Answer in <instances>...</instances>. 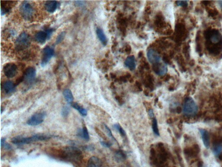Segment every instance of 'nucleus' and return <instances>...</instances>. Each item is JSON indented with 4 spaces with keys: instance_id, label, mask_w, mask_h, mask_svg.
I'll return each instance as SVG.
<instances>
[{
    "instance_id": "f257e3e1",
    "label": "nucleus",
    "mask_w": 222,
    "mask_h": 167,
    "mask_svg": "<svg viewBox=\"0 0 222 167\" xmlns=\"http://www.w3.org/2000/svg\"><path fill=\"white\" fill-rule=\"evenodd\" d=\"M59 156L62 159L79 163L82 162L83 155L81 150L74 146H67L60 150Z\"/></svg>"
},
{
    "instance_id": "f03ea898",
    "label": "nucleus",
    "mask_w": 222,
    "mask_h": 167,
    "mask_svg": "<svg viewBox=\"0 0 222 167\" xmlns=\"http://www.w3.org/2000/svg\"><path fill=\"white\" fill-rule=\"evenodd\" d=\"M30 44L31 38L30 36L27 33H22L16 40V49L19 52L24 51L29 47Z\"/></svg>"
},
{
    "instance_id": "7ed1b4c3",
    "label": "nucleus",
    "mask_w": 222,
    "mask_h": 167,
    "mask_svg": "<svg viewBox=\"0 0 222 167\" xmlns=\"http://www.w3.org/2000/svg\"><path fill=\"white\" fill-rule=\"evenodd\" d=\"M198 107L193 98L187 97L184 101L183 106V112L185 115L192 117L198 113Z\"/></svg>"
},
{
    "instance_id": "20e7f679",
    "label": "nucleus",
    "mask_w": 222,
    "mask_h": 167,
    "mask_svg": "<svg viewBox=\"0 0 222 167\" xmlns=\"http://www.w3.org/2000/svg\"><path fill=\"white\" fill-rule=\"evenodd\" d=\"M20 11L22 17L26 21H31L33 18L34 10L31 4L24 1L20 7Z\"/></svg>"
},
{
    "instance_id": "39448f33",
    "label": "nucleus",
    "mask_w": 222,
    "mask_h": 167,
    "mask_svg": "<svg viewBox=\"0 0 222 167\" xmlns=\"http://www.w3.org/2000/svg\"><path fill=\"white\" fill-rule=\"evenodd\" d=\"M205 36L212 44L216 45H221L222 37L218 31L215 29L209 30L206 32Z\"/></svg>"
},
{
    "instance_id": "423d86ee",
    "label": "nucleus",
    "mask_w": 222,
    "mask_h": 167,
    "mask_svg": "<svg viewBox=\"0 0 222 167\" xmlns=\"http://www.w3.org/2000/svg\"><path fill=\"white\" fill-rule=\"evenodd\" d=\"M36 70L34 67H29L25 70L23 75V81L27 85H29L33 83L35 78Z\"/></svg>"
},
{
    "instance_id": "0eeeda50",
    "label": "nucleus",
    "mask_w": 222,
    "mask_h": 167,
    "mask_svg": "<svg viewBox=\"0 0 222 167\" xmlns=\"http://www.w3.org/2000/svg\"><path fill=\"white\" fill-rule=\"evenodd\" d=\"M54 50L49 46L46 47L43 51L41 65L44 67L49 62L54 54Z\"/></svg>"
},
{
    "instance_id": "6e6552de",
    "label": "nucleus",
    "mask_w": 222,
    "mask_h": 167,
    "mask_svg": "<svg viewBox=\"0 0 222 167\" xmlns=\"http://www.w3.org/2000/svg\"><path fill=\"white\" fill-rule=\"evenodd\" d=\"M37 141L35 135L30 137H24L19 136L12 139L11 142L16 145H23L30 144Z\"/></svg>"
},
{
    "instance_id": "1a4fd4ad",
    "label": "nucleus",
    "mask_w": 222,
    "mask_h": 167,
    "mask_svg": "<svg viewBox=\"0 0 222 167\" xmlns=\"http://www.w3.org/2000/svg\"><path fill=\"white\" fill-rule=\"evenodd\" d=\"M46 116L45 112H39L32 116L27 122V125L30 126H36L40 125L44 121Z\"/></svg>"
},
{
    "instance_id": "9d476101",
    "label": "nucleus",
    "mask_w": 222,
    "mask_h": 167,
    "mask_svg": "<svg viewBox=\"0 0 222 167\" xmlns=\"http://www.w3.org/2000/svg\"><path fill=\"white\" fill-rule=\"evenodd\" d=\"M4 73L8 78H12L17 74V67L15 64L13 63H7L4 67Z\"/></svg>"
},
{
    "instance_id": "9b49d317",
    "label": "nucleus",
    "mask_w": 222,
    "mask_h": 167,
    "mask_svg": "<svg viewBox=\"0 0 222 167\" xmlns=\"http://www.w3.org/2000/svg\"><path fill=\"white\" fill-rule=\"evenodd\" d=\"M147 57L150 62L155 64L160 63L161 57L158 53L153 49H150L147 52Z\"/></svg>"
},
{
    "instance_id": "f8f14e48",
    "label": "nucleus",
    "mask_w": 222,
    "mask_h": 167,
    "mask_svg": "<svg viewBox=\"0 0 222 167\" xmlns=\"http://www.w3.org/2000/svg\"><path fill=\"white\" fill-rule=\"evenodd\" d=\"M15 1H1V14L5 15L8 13L16 4Z\"/></svg>"
},
{
    "instance_id": "ddd939ff",
    "label": "nucleus",
    "mask_w": 222,
    "mask_h": 167,
    "mask_svg": "<svg viewBox=\"0 0 222 167\" xmlns=\"http://www.w3.org/2000/svg\"><path fill=\"white\" fill-rule=\"evenodd\" d=\"M153 69L154 72L160 76H163L167 71V66L165 64L158 63L154 64Z\"/></svg>"
},
{
    "instance_id": "4468645a",
    "label": "nucleus",
    "mask_w": 222,
    "mask_h": 167,
    "mask_svg": "<svg viewBox=\"0 0 222 167\" xmlns=\"http://www.w3.org/2000/svg\"><path fill=\"white\" fill-rule=\"evenodd\" d=\"M204 145L207 149H209L210 146V135L207 130L204 129H199Z\"/></svg>"
},
{
    "instance_id": "2eb2a0df",
    "label": "nucleus",
    "mask_w": 222,
    "mask_h": 167,
    "mask_svg": "<svg viewBox=\"0 0 222 167\" xmlns=\"http://www.w3.org/2000/svg\"><path fill=\"white\" fill-rule=\"evenodd\" d=\"M212 150L215 156H219L221 155L222 151V145L220 140L215 139L213 143Z\"/></svg>"
},
{
    "instance_id": "dca6fc26",
    "label": "nucleus",
    "mask_w": 222,
    "mask_h": 167,
    "mask_svg": "<svg viewBox=\"0 0 222 167\" xmlns=\"http://www.w3.org/2000/svg\"><path fill=\"white\" fill-rule=\"evenodd\" d=\"M87 167H104L103 162L99 158L93 156L90 158L87 164Z\"/></svg>"
},
{
    "instance_id": "f3484780",
    "label": "nucleus",
    "mask_w": 222,
    "mask_h": 167,
    "mask_svg": "<svg viewBox=\"0 0 222 167\" xmlns=\"http://www.w3.org/2000/svg\"><path fill=\"white\" fill-rule=\"evenodd\" d=\"M15 84L12 81H6L3 84V88L6 94H10L13 93L15 89Z\"/></svg>"
},
{
    "instance_id": "a211bd4d",
    "label": "nucleus",
    "mask_w": 222,
    "mask_h": 167,
    "mask_svg": "<svg viewBox=\"0 0 222 167\" xmlns=\"http://www.w3.org/2000/svg\"><path fill=\"white\" fill-rule=\"evenodd\" d=\"M46 10L49 13H53L56 10L58 6L56 1H48L46 2L45 3Z\"/></svg>"
},
{
    "instance_id": "6ab92c4d",
    "label": "nucleus",
    "mask_w": 222,
    "mask_h": 167,
    "mask_svg": "<svg viewBox=\"0 0 222 167\" xmlns=\"http://www.w3.org/2000/svg\"><path fill=\"white\" fill-rule=\"evenodd\" d=\"M125 65L131 70H134L136 68L135 57L133 55L128 56L125 61Z\"/></svg>"
},
{
    "instance_id": "aec40b11",
    "label": "nucleus",
    "mask_w": 222,
    "mask_h": 167,
    "mask_svg": "<svg viewBox=\"0 0 222 167\" xmlns=\"http://www.w3.org/2000/svg\"><path fill=\"white\" fill-rule=\"evenodd\" d=\"M35 38L39 43L43 44L47 38V34L45 31H40L36 34Z\"/></svg>"
},
{
    "instance_id": "412c9836",
    "label": "nucleus",
    "mask_w": 222,
    "mask_h": 167,
    "mask_svg": "<svg viewBox=\"0 0 222 167\" xmlns=\"http://www.w3.org/2000/svg\"><path fill=\"white\" fill-rule=\"evenodd\" d=\"M96 32H97V36L102 43L104 45H106L107 43V39L103 30L100 28H97Z\"/></svg>"
},
{
    "instance_id": "4be33fe9",
    "label": "nucleus",
    "mask_w": 222,
    "mask_h": 167,
    "mask_svg": "<svg viewBox=\"0 0 222 167\" xmlns=\"http://www.w3.org/2000/svg\"><path fill=\"white\" fill-rule=\"evenodd\" d=\"M126 155L122 150H119L115 153V158L118 162H122L126 159Z\"/></svg>"
},
{
    "instance_id": "5701e85b",
    "label": "nucleus",
    "mask_w": 222,
    "mask_h": 167,
    "mask_svg": "<svg viewBox=\"0 0 222 167\" xmlns=\"http://www.w3.org/2000/svg\"><path fill=\"white\" fill-rule=\"evenodd\" d=\"M63 95L64 98L68 103H72L73 102V96L72 91L69 89H65L63 91Z\"/></svg>"
},
{
    "instance_id": "b1692460",
    "label": "nucleus",
    "mask_w": 222,
    "mask_h": 167,
    "mask_svg": "<svg viewBox=\"0 0 222 167\" xmlns=\"http://www.w3.org/2000/svg\"><path fill=\"white\" fill-rule=\"evenodd\" d=\"M72 106L74 109H76V110H77V111H79V113L81 115H83V116H87V112L86 109L81 107L80 104H78V103H76V102L72 103Z\"/></svg>"
},
{
    "instance_id": "393cba45",
    "label": "nucleus",
    "mask_w": 222,
    "mask_h": 167,
    "mask_svg": "<svg viewBox=\"0 0 222 167\" xmlns=\"http://www.w3.org/2000/svg\"><path fill=\"white\" fill-rule=\"evenodd\" d=\"M80 136L81 137L86 140V141H89L90 140V136H89V132L86 126L83 127V129L81 130V132L80 133Z\"/></svg>"
},
{
    "instance_id": "a878e982",
    "label": "nucleus",
    "mask_w": 222,
    "mask_h": 167,
    "mask_svg": "<svg viewBox=\"0 0 222 167\" xmlns=\"http://www.w3.org/2000/svg\"><path fill=\"white\" fill-rule=\"evenodd\" d=\"M152 129L154 134L157 136H160L159 130L157 127V120L155 118H154L152 122Z\"/></svg>"
},
{
    "instance_id": "bb28decb",
    "label": "nucleus",
    "mask_w": 222,
    "mask_h": 167,
    "mask_svg": "<svg viewBox=\"0 0 222 167\" xmlns=\"http://www.w3.org/2000/svg\"><path fill=\"white\" fill-rule=\"evenodd\" d=\"M65 35H66V32L65 31H62L60 33L56 38V44H58L62 42V41L65 38Z\"/></svg>"
},
{
    "instance_id": "cd10ccee",
    "label": "nucleus",
    "mask_w": 222,
    "mask_h": 167,
    "mask_svg": "<svg viewBox=\"0 0 222 167\" xmlns=\"http://www.w3.org/2000/svg\"><path fill=\"white\" fill-rule=\"evenodd\" d=\"M113 128L116 130H118L120 134L122 136H126V133L125 130L122 128L121 126L119 124H115L113 125Z\"/></svg>"
},
{
    "instance_id": "c85d7f7f",
    "label": "nucleus",
    "mask_w": 222,
    "mask_h": 167,
    "mask_svg": "<svg viewBox=\"0 0 222 167\" xmlns=\"http://www.w3.org/2000/svg\"><path fill=\"white\" fill-rule=\"evenodd\" d=\"M69 112H70V108L68 106H64L62 108V111H61V115H62V117L66 118L69 115Z\"/></svg>"
},
{
    "instance_id": "c756f323",
    "label": "nucleus",
    "mask_w": 222,
    "mask_h": 167,
    "mask_svg": "<svg viewBox=\"0 0 222 167\" xmlns=\"http://www.w3.org/2000/svg\"><path fill=\"white\" fill-rule=\"evenodd\" d=\"M104 127H105V129H106V132L108 136H109V138H112V139H114L115 141H116V142H117L116 140L114 137H113V134H112V131H111L110 129L109 128V127H108L106 125H104Z\"/></svg>"
},
{
    "instance_id": "7c9ffc66",
    "label": "nucleus",
    "mask_w": 222,
    "mask_h": 167,
    "mask_svg": "<svg viewBox=\"0 0 222 167\" xmlns=\"http://www.w3.org/2000/svg\"><path fill=\"white\" fill-rule=\"evenodd\" d=\"M95 130H96L97 134H98V135H99V136H100L102 139H103L105 140H107V138L106 136V135H105V134L102 132V131H100V129H98V128H96V129H95Z\"/></svg>"
},
{
    "instance_id": "2f4dec72",
    "label": "nucleus",
    "mask_w": 222,
    "mask_h": 167,
    "mask_svg": "<svg viewBox=\"0 0 222 167\" xmlns=\"http://www.w3.org/2000/svg\"><path fill=\"white\" fill-rule=\"evenodd\" d=\"M177 5L179 6L187 7L188 5V2L186 1H177Z\"/></svg>"
},
{
    "instance_id": "473e14b6",
    "label": "nucleus",
    "mask_w": 222,
    "mask_h": 167,
    "mask_svg": "<svg viewBox=\"0 0 222 167\" xmlns=\"http://www.w3.org/2000/svg\"><path fill=\"white\" fill-rule=\"evenodd\" d=\"M55 30L53 28H48L46 30V33L47 36V39H49L51 37L52 34L53 33Z\"/></svg>"
},
{
    "instance_id": "72a5a7b5",
    "label": "nucleus",
    "mask_w": 222,
    "mask_h": 167,
    "mask_svg": "<svg viewBox=\"0 0 222 167\" xmlns=\"http://www.w3.org/2000/svg\"><path fill=\"white\" fill-rule=\"evenodd\" d=\"M150 154L151 160L152 159H154V158H155V157H156V151H155V149H153V148H152V149H151Z\"/></svg>"
},
{
    "instance_id": "f704fd0d",
    "label": "nucleus",
    "mask_w": 222,
    "mask_h": 167,
    "mask_svg": "<svg viewBox=\"0 0 222 167\" xmlns=\"http://www.w3.org/2000/svg\"><path fill=\"white\" fill-rule=\"evenodd\" d=\"M101 145L102 146H103L105 148H109L112 146V144L110 142H103V141H101L100 142Z\"/></svg>"
},
{
    "instance_id": "c9c22d12",
    "label": "nucleus",
    "mask_w": 222,
    "mask_h": 167,
    "mask_svg": "<svg viewBox=\"0 0 222 167\" xmlns=\"http://www.w3.org/2000/svg\"><path fill=\"white\" fill-rule=\"evenodd\" d=\"M116 100L118 101V103H119V104H120V105H122V104H124L123 100L119 96H116Z\"/></svg>"
},
{
    "instance_id": "e433bc0d",
    "label": "nucleus",
    "mask_w": 222,
    "mask_h": 167,
    "mask_svg": "<svg viewBox=\"0 0 222 167\" xmlns=\"http://www.w3.org/2000/svg\"><path fill=\"white\" fill-rule=\"evenodd\" d=\"M148 114L149 116L151 118H154V113L153 110L152 109H149L148 111Z\"/></svg>"
},
{
    "instance_id": "4c0bfd02",
    "label": "nucleus",
    "mask_w": 222,
    "mask_h": 167,
    "mask_svg": "<svg viewBox=\"0 0 222 167\" xmlns=\"http://www.w3.org/2000/svg\"><path fill=\"white\" fill-rule=\"evenodd\" d=\"M3 147H4V148L6 150H11L12 149L11 146L8 143H5Z\"/></svg>"
},
{
    "instance_id": "58836bf2",
    "label": "nucleus",
    "mask_w": 222,
    "mask_h": 167,
    "mask_svg": "<svg viewBox=\"0 0 222 167\" xmlns=\"http://www.w3.org/2000/svg\"><path fill=\"white\" fill-rule=\"evenodd\" d=\"M94 149H95V147L92 145H90V146H87L86 147V150H88V151H94Z\"/></svg>"
},
{
    "instance_id": "ea45409f",
    "label": "nucleus",
    "mask_w": 222,
    "mask_h": 167,
    "mask_svg": "<svg viewBox=\"0 0 222 167\" xmlns=\"http://www.w3.org/2000/svg\"><path fill=\"white\" fill-rule=\"evenodd\" d=\"M76 5L79 6H81L84 5V2L83 1H76L75 2Z\"/></svg>"
},
{
    "instance_id": "a19ab883",
    "label": "nucleus",
    "mask_w": 222,
    "mask_h": 167,
    "mask_svg": "<svg viewBox=\"0 0 222 167\" xmlns=\"http://www.w3.org/2000/svg\"><path fill=\"white\" fill-rule=\"evenodd\" d=\"M5 138H2V139H1V147L2 148L4 144H5Z\"/></svg>"
},
{
    "instance_id": "79ce46f5",
    "label": "nucleus",
    "mask_w": 222,
    "mask_h": 167,
    "mask_svg": "<svg viewBox=\"0 0 222 167\" xmlns=\"http://www.w3.org/2000/svg\"><path fill=\"white\" fill-rule=\"evenodd\" d=\"M166 122H167V124H171V123H172L173 122V119L171 118H168V119L166 120Z\"/></svg>"
},
{
    "instance_id": "37998d69",
    "label": "nucleus",
    "mask_w": 222,
    "mask_h": 167,
    "mask_svg": "<svg viewBox=\"0 0 222 167\" xmlns=\"http://www.w3.org/2000/svg\"><path fill=\"white\" fill-rule=\"evenodd\" d=\"M176 111H177V113L180 114L182 111V108H180V107H177L176 108Z\"/></svg>"
},
{
    "instance_id": "c03bdc74",
    "label": "nucleus",
    "mask_w": 222,
    "mask_h": 167,
    "mask_svg": "<svg viewBox=\"0 0 222 167\" xmlns=\"http://www.w3.org/2000/svg\"><path fill=\"white\" fill-rule=\"evenodd\" d=\"M157 146H158V148H160V147H163V143L162 142L158 143V144H157Z\"/></svg>"
},
{
    "instance_id": "a18cd8bd",
    "label": "nucleus",
    "mask_w": 222,
    "mask_h": 167,
    "mask_svg": "<svg viewBox=\"0 0 222 167\" xmlns=\"http://www.w3.org/2000/svg\"><path fill=\"white\" fill-rule=\"evenodd\" d=\"M158 107H159V108H160V109H162V108H163L162 104H161V103H160V102H159V103H158Z\"/></svg>"
},
{
    "instance_id": "49530a36",
    "label": "nucleus",
    "mask_w": 222,
    "mask_h": 167,
    "mask_svg": "<svg viewBox=\"0 0 222 167\" xmlns=\"http://www.w3.org/2000/svg\"><path fill=\"white\" fill-rule=\"evenodd\" d=\"M218 3L220 6L222 8V1H219Z\"/></svg>"
},
{
    "instance_id": "de8ad7c7",
    "label": "nucleus",
    "mask_w": 222,
    "mask_h": 167,
    "mask_svg": "<svg viewBox=\"0 0 222 167\" xmlns=\"http://www.w3.org/2000/svg\"><path fill=\"white\" fill-rule=\"evenodd\" d=\"M144 94H145L146 95H148V94H149V93H148V91H147V90H145V91H144Z\"/></svg>"
},
{
    "instance_id": "09e8293b",
    "label": "nucleus",
    "mask_w": 222,
    "mask_h": 167,
    "mask_svg": "<svg viewBox=\"0 0 222 167\" xmlns=\"http://www.w3.org/2000/svg\"><path fill=\"white\" fill-rule=\"evenodd\" d=\"M158 98H156V99H155V103H157V102H158Z\"/></svg>"
}]
</instances>
